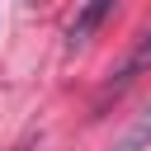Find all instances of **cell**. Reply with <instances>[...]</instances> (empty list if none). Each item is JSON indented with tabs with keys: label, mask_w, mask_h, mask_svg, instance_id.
<instances>
[{
	"label": "cell",
	"mask_w": 151,
	"mask_h": 151,
	"mask_svg": "<svg viewBox=\"0 0 151 151\" xmlns=\"http://www.w3.org/2000/svg\"><path fill=\"white\" fill-rule=\"evenodd\" d=\"M109 9H113L109 0H94V5H85V9L76 14L71 33H66V47H80V42H85V38L94 33V24H104V19H109Z\"/></svg>",
	"instance_id": "cell-1"
},
{
	"label": "cell",
	"mask_w": 151,
	"mask_h": 151,
	"mask_svg": "<svg viewBox=\"0 0 151 151\" xmlns=\"http://www.w3.org/2000/svg\"><path fill=\"white\" fill-rule=\"evenodd\" d=\"M109 151H151V104L132 118V127H127V132H123Z\"/></svg>",
	"instance_id": "cell-2"
},
{
	"label": "cell",
	"mask_w": 151,
	"mask_h": 151,
	"mask_svg": "<svg viewBox=\"0 0 151 151\" xmlns=\"http://www.w3.org/2000/svg\"><path fill=\"white\" fill-rule=\"evenodd\" d=\"M146 61H151V33H146V38L137 42V52L127 57V66H123V76H118V80H127V76H132V71H142Z\"/></svg>",
	"instance_id": "cell-3"
}]
</instances>
